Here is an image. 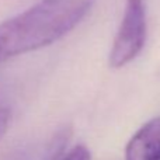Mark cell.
<instances>
[{
  "label": "cell",
  "mask_w": 160,
  "mask_h": 160,
  "mask_svg": "<svg viewBox=\"0 0 160 160\" xmlns=\"http://www.w3.org/2000/svg\"><path fill=\"white\" fill-rule=\"evenodd\" d=\"M94 0H41L0 24V62L34 52L72 31Z\"/></svg>",
  "instance_id": "obj_1"
},
{
  "label": "cell",
  "mask_w": 160,
  "mask_h": 160,
  "mask_svg": "<svg viewBox=\"0 0 160 160\" xmlns=\"http://www.w3.org/2000/svg\"><path fill=\"white\" fill-rule=\"evenodd\" d=\"M146 42V8L143 0H127L121 27L110 52L111 68H124L142 52Z\"/></svg>",
  "instance_id": "obj_2"
},
{
  "label": "cell",
  "mask_w": 160,
  "mask_h": 160,
  "mask_svg": "<svg viewBox=\"0 0 160 160\" xmlns=\"http://www.w3.org/2000/svg\"><path fill=\"white\" fill-rule=\"evenodd\" d=\"M125 160H160V117L146 122L129 139Z\"/></svg>",
  "instance_id": "obj_3"
},
{
  "label": "cell",
  "mask_w": 160,
  "mask_h": 160,
  "mask_svg": "<svg viewBox=\"0 0 160 160\" xmlns=\"http://www.w3.org/2000/svg\"><path fill=\"white\" fill-rule=\"evenodd\" d=\"M62 160H91V155L84 145H78Z\"/></svg>",
  "instance_id": "obj_4"
},
{
  "label": "cell",
  "mask_w": 160,
  "mask_h": 160,
  "mask_svg": "<svg viewBox=\"0 0 160 160\" xmlns=\"http://www.w3.org/2000/svg\"><path fill=\"white\" fill-rule=\"evenodd\" d=\"M10 111L7 108H0V139L3 138L6 132H7L8 124H10Z\"/></svg>",
  "instance_id": "obj_5"
}]
</instances>
